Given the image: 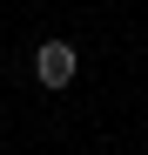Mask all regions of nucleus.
I'll return each mask as SVG.
<instances>
[{"instance_id":"obj_1","label":"nucleus","mask_w":148,"mask_h":155,"mask_svg":"<svg viewBox=\"0 0 148 155\" xmlns=\"http://www.w3.org/2000/svg\"><path fill=\"white\" fill-rule=\"evenodd\" d=\"M74 74H81V54H74L67 41H40L34 47V81L40 88H67Z\"/></svg>"}]
</instances>
